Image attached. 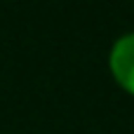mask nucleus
Here are the masks:
<instances>
[{
    "mask_svg": "<svg viewBox=\"0 0 134 134\" xmlns=\"http://www.w3.org/2000/svg\"><path fill=\"white\" fill-rule=\"evenodd\" d=\"M108 64H111L115 80L127 92L134 94V33H127L115 40L111 57H108Z\"/></svg>",
    "mask_w": 134,
    "mask_h": 134,
    "instance_id": "obj_1",
    "label": "nucleus"
}]
</instances>
